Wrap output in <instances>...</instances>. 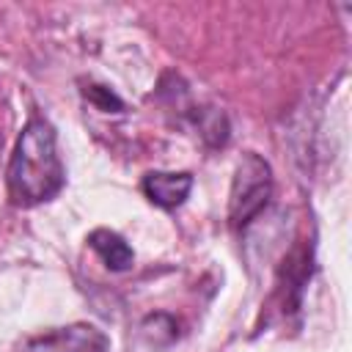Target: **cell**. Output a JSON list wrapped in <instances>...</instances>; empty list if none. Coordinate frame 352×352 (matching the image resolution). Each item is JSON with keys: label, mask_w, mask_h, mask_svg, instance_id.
Returning a JSON list of instances; mask_svg holds the SVG:
<instances>
[{"label": "cell", "mask_w": 352, "mask_h": 352, "mask_svg": "<svg viewBox=\"0 0 352 352\" xmlns=\"http://www.w3.org/2000/svg\"><path fill=\"white\" fill-rule=\"evenodd\" d=\"M272 198V170L267 160L256 151L242 154L234 170L231 192H228V223L231 228H248Z\"/></svg>", "instance_id": "cell-2"}, {"label": "cell", "mask_w": 352, "mask_h": 352, "mask_svg": "<svg viewBox=\"0 0 352 352\" xmlns=\"http://www.w3.org/2000/svg\"><path fill=\"white\" fill-rule=\"evenodd\" d=\"M19 352H110V338L91 322H72L25 338Z\"/></svg>", "instance_id": "cell-3"}, {"label": "cell", "mask_w": 352, "mask_h": 352, "mask_svg": "<svg viewBox=\"0 0 352 352\" xmlns=\"http://www.w3.org/2000/svg\"><path fill=\"white\" fill-rule=\"evenodd\" d=\"M82 96L88 102H94L102 113H124V102L116 96V91H110L107 85H99V82H88L82 88Z\"/></svg>", "instance_id": "cell-6"}, {"label": "cell", "mask_w": 352, "mask_h": 352, "mask_svg": "<svg viewBox=\"0 0 352 352\" xmlns=\"http://www.w3.org/2000/svg\"><path fill=\"white\" fill-rule=\"evenodd\" d=\"M8 198L16 206H38L60 195L66 168L58 154L55 126L44 116H30L22 126L6 170Z\"/></svg>", "instance_id": "cell-1"}, {"label": "cell", "mask_w": 352, "mask_h": 352, "mask_svg": "<svg viewBox=\"0 0 352 352\" xmlns=\"http://www.w3.org/2000/svg\"><path fill=\"white\" fill-rule=\"evenodd\" d=\"M143 195L160 209H176L192 190V173L187 170H148L140 182Z\"/></svg>", "instance_id": "cell-4"}, {"label": "cell", "mask_w": 352, "mask_h": 352, "mask_svg": "<svg viewBox=\"0 0 352 352\" xmlns=\"http://www.w3.org/2000/svg\"><path fill=\"white\" fill-rule=\"evenodd\" d=\"M88 245L110 272H126L135 264V250L129 248V242L110 228H94L88 234Z\"/></svg>", "instance_id": "cell-5"}]
</instances>
